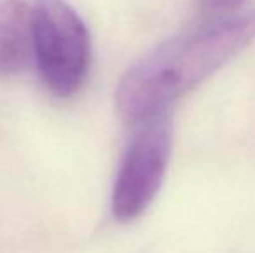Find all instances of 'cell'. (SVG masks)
<instances>
[{
	"label": "cell",
	"instance_id": "obj_1",
	"mask_svg": "<svg viewBox=\"0 0 255 253\" xmlns=\"http://www.w3.org/2000/svg\"><path fill=\"white\" fill-rule=\"evenodd\" d=\"M255 38V9L238 10L154 47L124 73L115 102L127 123L139 125L221 70Z\"/></svg>",
	"mask_w": 255,
	"mask_h": 253
},
{
	"label": "cell",
	"instance_id": "obj_2",
	"mask_svg": "<svg viewBox=\"0 0 255 253\" xmlns=\"http://www.w3.org/2000/svg\"><path fill=\"white\" fill-rule=\"evenodd\" d=\"M33 58L56 97L68 99L82 88L92 59L91 33L64 0H38L33 7Z\"/></svg>",
	"mask_w": 255,
	"mask_h": 253
},
{
	"label": "cell",
	"instance_id": "obj_3",
	"mask_svg": "<svg viewBox=\"0 0 255 253\" xmlns=\"http://www.w3.org/2000/svg\"><path fill=\"white\" fill-rule=\"evenodd\" d=\"M170 151L172 122L168 111L139 123L113 182L111 212L118 222H132L149 208L167 175Z\"/></svg>",
	"mask_w": 255,
	"mask_h": 253
},
{
	"label": "cell",
	"instance_id": "obj_4",
	"mask_svg": "<svg viewBox=\"0 0 255 253\" xmlns=\"http://www.w3.org/2000/svg\"><path fill=\"white\" fill-rule=\"evenodd\" d=\"M33 58V9L23 0H0V77L26 68Z\"/></svg>",
	"mask_w": 255,
	"mask_h": 253
},
{
	"label": "cell",
	"instance_id": "obj_5",
	"mask_svg": "<svg viewBox=\"0 0 255 253\" xmlns=\"http://www.w3.org/2000/svg\"><path fill=\"white\" fill-rule=\"evenodd\" d=\"M242 0H202V3L207 9L212 10H229L236 7Z\"/></svg>",
	"mask_w": 255,
	"mask_h": 253
}]
</instances>
